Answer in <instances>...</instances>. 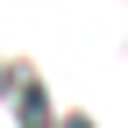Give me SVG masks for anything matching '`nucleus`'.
<instances>
[{
	"instance_id": "f257e3e1",
	"label": "nucleus",
	"mask_w": 128,
	"mask_h": 128,
	"mask_svg": "<svg viewBox=\"0 0 128 128\" xmlns=\"http://www.w3.org/2000/svg\"><path fill=\"white\" fill-rule=\"evenodd\" d=\"M22 128H50V92L43 86H22Z\"/></svg>"
},
{
	"instance_id": "f03ea898",
	"label": "nucleus",
	"mask_w": 128,
	"mask_h": 128,
	"mask_svg": "<svg viewBox=\"0 0 128 128\" xmlns=\"http://www.w3.org/2000/svg\"><path fill=\"white\" fill-rule=\"evenodd\" d=\"M71 128H86V121H71Z\"/></svg>"
}]
</instances>
